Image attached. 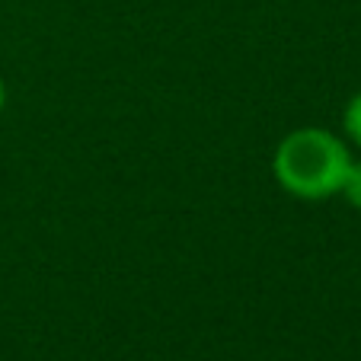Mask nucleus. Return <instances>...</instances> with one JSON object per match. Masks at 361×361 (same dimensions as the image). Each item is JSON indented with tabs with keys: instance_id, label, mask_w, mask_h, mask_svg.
<instances>
[{
	"instance_id": "obj_3",
	"label": "nucleus",
	"mask_w": 361,
	"mask_h": 361,
	"mask_svg": "<svg viewBox=\"0 0 361 361\" xmlns=\"http://www.w3.org/2000/svg\"><path fill=\"white\" fill-rule=\"evenodd\" d=\"M342 128H345V135L361 147V93H355L352 99H348L345 112H342Z\"/></svg>"
},
{
	"instance_id": "obj_2",
	"label": "nucleus",
	"mask_w": 361,
	"mask_h": 361,
	"mask_svg": "<svg viewBox=\"0 0 361 361\" xmlns=\"http://www.w3.org/2000/svg\"><path fill=\"white\" fill-rule=\"evenodd\" d=\"M339 195L345 198L352 208L361 212V160H352V164H348V173H345V179H342Z\"/></svg>"
},
{
	"instance_id": "obj_4",
	"label": "nucleus",
	"mask_w": 361,
	"mask_h": 361,
	"mask_svg": "<svg viewBox=\"0 0 361 361\" xmlns=\"http://www.w3.org/2000/svg\"><path fill=\"white\" fill-rule=\"evenodd\" d=\"M4 106H7V87H4V77H0V112H4Z\"/></svg>"
},
{
	"instance_id": "obj_1",
	"label": "nucleus",
	"mask_w": 361,
	"mask_h": 361,
	"mask_svg": "<svg viewBox=\"0 0 361 361\" xmlns=\"http://www.w3.org/2000/svg\"><path fill=\"white\" fill-rule=\"evenodd\" d=\"M348 147L326 128H298L281 137L272 157V176L285 192L304 202L339 195L348 173Z\"/></svg>"
}]
</instances>
